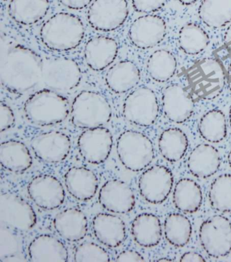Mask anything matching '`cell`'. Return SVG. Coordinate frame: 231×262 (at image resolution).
Wrapping results in <instances>:
<instances>
[{"label": "cell", "mask_w": 231, "mask_h": 262, "mask_svg": "<svg viewBox=\"0 0 231 262\" xmlns=\"http://www.w3.org/2000/svg\"><path fill=\"white\" fill-rule=\"evenodd\" d=\"M44 61L32 49L13 40H0V82L8 92L22 95L42 80Z\"/></svg>", "instance_id": "1"}, {"label": "cell", "mask_w": 231, "mask_h": 262, "mask_svg": "<svg viewBox=\"0 0 231 262\" xmlns=\"http://www.w3.org/2000/svg\"><path fill=\"white\" fill-rule=\"evenodd\" d=\"M226 74L218 59L205 57L194 62L186 72V90L193 99L212 100L225 86Z\"/></svg>", "instance_id": "2"}, {"label": "cell", "mask_w": 231, "mask_h": 262, "mask_svg": "<svg viewBox=\"0 0 231 262\" xmlns=\"http://www.w3.org/2000/svg\"><path fill=\"white\" fill-rule=\"evenodd\" d=\"M40 38L47 49L57 52H66L77 48L84 38L85 28L75 14L59 12L43 25Z\"/></svg>", "instance_id": "3"}, {"label": "cell", "mask_w": 231, "mask_h": 262, "mask_svg": "<svg viewBox=\"0 0 231 262\" xmlns=\"http://www.w3.org/2000/svg\"><path fill=\"white\" fill-rule=\"evenodd\" d=\"M70 104L65 97L51 90L39 91L24 105L27 119L37 126H51L63 123L69 116Z\"/></svg>", "instance_id": "4"}, {"label": "cell", "mask_w": 231, "mask_h": 262, "mask_svg": "<svg viewBox=\"0 0 231 262\" xmlns=\"http://www.w3.org/2000/svg\"><path fill=\"white\" fill-rule=\"evenodd\" d=\"M112 109L108 100L100 93L84 91L74 99L71 108V121L80 129L102 127L109 122Z\"/></svg>", "instance_id": "5"}, {"label": "cell", "mask_w": 231, "mask_h": 262, "mask_svg": "<svg viewBox=\"0 0 231 262\" xmlns=\"http://www.w3.org/2000/svg\"><path fill=\"white\" fill-rule=\"evenodd\" d=\"M116 149L121 164L133 172L144 170L155 158L154 146L151 140L139 132H123L117 139Z\"/></svg>", "instance_id": "6"}, {"label": "cell", "mask_w": 231, "mask_h": 262, "mask_svg": "<svg viewBox=\"0 0 231 262\" xmlns=\"http://www.w3.org/2000/svg\"><path fill=\"white\" fill-rule=\"evenodd\" d=\"M125 120L140 127L153 125L160 115V104L156 93L147 86H140L125 98L123 106Z\"/></svg>", "instance_id": "7"}, {"label": "cell", "mask_w": 231, "mask_h": 262, "mask_svg": "<svg viewBox=\"0 0 231 262\" xmlns=\"http://www.w3.org/2000/svg\"><path fill=\"white\" fill-rule=\"evenodd\" d=\"M82 78L77 61L68 57H51L44 61L42 81L49 90L67 92L77 88Z\"/></svg>", "instance_id": "8"}, {"label": "cell", "mask_w": 231, "mask_h": 262, "mask_svg": "<svg viewBox=\"0 0 231 262\" xmlns=\"http://www.w3.org/2000/svg\"><path fill=\"white\" fill-rule=\"evenodd\" d=\"M200 243L210 257L220 258L231 252V222L222 215L212 216L202 223Z\"/></svg>", "instance_id": "9"}, {"label": "cell", "mask_w": 231, "mask_h": 262, "mask_svg": "<svg viewBox=\"0 0 231 262\" xmlns=\"http://www.w3.org/2000/svg\"><path fill=\"white\" fill-rule=\"evenodd\" d=\"M0 221L12 230L25 232L36 226L37 216L32 205L23 198L6 192L0 197Z\"/></svg>", "instance_id": "10"}, {"label": "cell", "mask_w": 231, "mask_h": 262, "mask_svg": "<svg viewBox=\"0 0 231 262\" xmlns=\"http://www.w3.org/2000/svg\"><path fill=\"white\" fill-rule=\"evenodd\" d=\"M129 14L126 0H94L88 11V20L94 30L111 32L120 28Z\"/></svg>", "instance_id": "11"}, {"label": "cell", "mask_w": 231, "mask_h": 262, "mask_svg": "<svg viewBox=\"0 0 231 262\" xmlns=\"http://www.w3.org/2000/svg\"><path fill=\"white\" fill-rule=\"evenodd\" d=\"M174 186V176L170 169L156 165L144 171L140 177V195L150 204H162L166 201Z\"/></svg>", "instance_id": "12"}, {"label": "cell", "mask_w": 231, "mask_h": 262, "mask_svg": "<svg viewBox=\"0 0 231 262\" xmlns=\"http://www.w3.org/2000/svg\"><path fill=\"white\" fill-rule=\"evenodd\" d=\"M31 146L41 162L46 164H57L69 156L71 141L63 132L51 131L34 136L31 141Z\"/></svg>", "instance_id": "13"}, {"label": "cell", "mask_w": 231, "mask_h": 262, "mask_svg": "<svg viewBox=\"0 0 231 262\" xmlns=\"http://www.w3.org/2000/svg\"><path fill=\"white\" fill-rule=\"evenodd\" d=\"M167 34L166 20L156 14H146L134 20L129 31L132 44L141 49H151L164 41Z\"/></svg>", "instance_id": "14"}, {"label": "cell", "mask_w": 231, "mask_h": 262, "mask_svg": "<svg viewBox=\"0 0 231 262\" xmlns=\"http://www.w3.org/2000/svg\"><path fill=\"white\" fill-rule=\"evenodd\" d=\"M113 144L110 130L98 127L88 129L80 136L78 150L82 158L89 164H102L108 159Z\"/></svg>", "instance_id": "15"}, {"label": "cell", "mask_w": 231, "mask_h": 262, "mask_svg": "<svg viewBox=\"0 0 231 262\" xmlns=\"http://www.w3.org/2000/svg\"><path fill=\"white\" fill-rule=\"evenodd\" d=\"M29 195L39 208L52 210L60 207L65 200L61 181L50 174H40L33 179L28 187Z\"/></svg>", "instance_id": "16"}, {"label": "cell", "mask_w": 231, "mask_h": 262, "mask_svg": "<svg viewBox=\"0 0 231 262\" xmlns=\"http://www.w3.org/2000/svg\"><path fill=\"white\" fill-rule=\"evenodd\" d=\"M162 110L171 122L185 123L193 114V98L185 88L179 84L167 86L162 93Z\"/></svg>", "instance_id": "17"}, {"label": "cell", "mask_w": 231, "mask_h": 262, "mask_svg": "<svg viewBox=\"0 0 231 262\" xmlns=\"http://www.w3.org/2000/svg\"><path fill=\"white\" fill-rule=\"evenodd\" d=\"M98 201L107 211L117 214L129 213L136 204L133 189L118 179H111L102 185L99 191Z\"/></svg>", "instance_id": "18"}, {"label": "cell", "mask_w": 231, "mask_h": 262, "mask_svg": "<svg viewBox=\"0 0 231 262\" xmlns=\"http://www.w3.org/2000/svg\"><path fill=\"white\" fill-rule=\"evenodd\" d=\"M92 230L98 242L109 248H116L126 239V226L119 216L99 213L93 219Z\"/></svg>", "instance_id": "19"}, {"label": "cell", "mask_w": 231, "mask_h": 262, "mask_svg": "<svg viewBox=\"0 0 231 262\" xmlns=\"http://www.w3.org/2000/svg\"><path fill=\"white\" fill-rule=\"evenodd\" d=\"M119 46L115 39L107 36L94 37L84 47L86 64L94 71L109 67L116 59Z\"/></svg>", "instance_id": "20"}, {"label": "cell", "mask_w": 231, "mask_h": 262, "mask_svg": "<svg viewBox=\"0 0 231 262\" xmlns=\"http://www.w3.org/2000/svg\"><path fill=\"white\" fill-rule=\"evenodd\" d=\"M56 232L68 242H78L85 238L88 230L87 216L83 211L70 208L59 212L54 219Z\"/></svg>", "instance_id": "21"}, {"label": "cell", "mask_w": 231, "mask_h": 262, "mask_svg": "<svg viewBox=\"0 0 231 262\" xmlns=\"http://www.w3.org/2000/svg\"><path fill=\"white\" fill-rule=\"evenodd\" d=\"M221 156L214 146L201 144L195 146L187 161L189 172L199 179H208L219 170Z\"/></svg>", "instance_id": "22"}, {"label": "cell", "mask_w": 231, "mask_h": 262, "mask_svg": "<svg viewBox=\"0 0 231 262\" xmlns=\"http://www.w3.org/2000/svg\"><path fill=\"white\" fill-rule=\"evenodd\" d=\"M65 185L69 194L79 201L86 202L96 195L98 179L94 172L84 167H73L65 175Z\"/></svg>", "instance_id": "23"}, {"label": "cell", "mask_w": 231, "mask_h": 262, "mask_svg": "<svg viewBox=\"0 0 231 262\" xmlns=\"http://www.w3.org/2000/svg\"><path fill=\"white\" fill-rule=\"evenodd\" d=\"M140 72L133 61H119L109 68L105 75V82L109 90L115 94H124L139 83Z\"/></svg>", "instance_id": "24"}, {"label": "cell", "mask_w": 231, "mask_h": 262, "mask_svg": "<svg viewBox=\"0 0 231 262\" xmlns=\"http://www.w3.org/2000/svg\"><path fill=\"white\" fill-rule=\"evenodd\" d=\"M28 255L32 261H67L68 251L62 241L49 234H41L31 242Z\"/></svg>", "instance_id": "25"}, {"label": "cell", "mask_w": 231, "mask_h": 262, "mask_svg": "<svg viewBox=\"0 0 231 262\" xmlns=\"http://www.w3.org/2000/svg\"><path fill=\"white\" fill-rule=\"evenodd\" d=\"M0 164L10 172L22 173L32 167L33 158L23 142L8 140L0 145Z\"/></svg>", "instance_id": "26"}, {"label": "cell", "mask_w": 231, "mask_h": 262, "mask_svg": "<svg viewBox=\"0 0 231 262\" xmlns=\"http://www.w3.org/2000/svg\"><path fill=\"white\" fill-rule=\"evenodd\" d=\"M132 235L140 247L151 248L159 245L162 238V227L158 216L142 213L136 216L132 224Z\"/></svg>", "instance_id": "27"}, {"label": "cell", "mask_w": 231, "mask_h": 262, "mask_svg": "<svg viewBox=\"0 0 231 262\" xmlns=\"http://www.w3.org/2000/svg\"><path fill=\"white\" fill-rule=\"evenodd\" d=\"M49 6V0H10L8 14L17 24L32 26L46 16Z\"/></svg>", "instance_id": "28"}, {"label": "cell", "mask_w": 231, "mask_h": 262, "mask_svg": "<svg viewBox=\"0 0 231 262\" xmlns=\"http://www.w3.org/2000/svg\"><path fill=\"white\" fill-rule=\"evenodd\" d=\"M203 202L201 187L190 179H183L176 183L173 192V203L179 211L192 214L198 211Z\"/></svg>", "instance_id": "29"}, {"label": "cell", "mask_w": 231, "mask_h": 262, "mask_svg": "<svg viewBox=\"0 0 231 262\" xmlns=\"http://www.w3.org/2000/svg\"><path fill=\"white\" fill-rule=\"evenodd\" d=\"M158 146L165 160L175 163L184 158L189 147V139L182 129L170 127L161 134Z\"/></svg>", "instance_id": "30"}, {"label": "cell", "mask_w": 231, "mask_h": 262, "mask_svg": "<svg viewBox=\"0 0 231 262\" xmlns=\"http://www.w3.org/2000/svg\"><path fill=\"white\" fill-rule=\"evenodd\" d=\"M198 15L210 28H222L231 22V0H202Z\"/></svg>", "instance_id": "31"}, {"label": "cell", "mask_w": 231, "mask_h": 262, "mask_svg": "<svg viewBox=\"0 0 231 262\" xmlns=\"http://www.w3.org/2000/svg\"><path fill=\"white\" fill-rule=\"evenodd\" d=\"M177 59L172 53L161 49L152 53L148 59L146 70L150 78L158 82H166L174 76Z\"/></svg>", "instance_id": "32"}, {"label": "cell", "mask_w": 231, "mask_h": 262, "mask_svg": "<svg viewBox=\"0 0 231 262\" xmlns=\"http://www.w3.org/2000/svg\"><path fill=\"white\" fill-rule=\"evenodd\" d=\"M178 44L186 54H200L208 47L210 38L207 32L196 23H188L178 33Z\"/></svg>", "instance_id": "33"}, {"label": "cell", "mask_w": 231, "mask_h": 262, "mask_svg": "<svg viewBox=\"0 0 231 262\" xmlns=\"http://www.w3.org/2000/svg\"><path fill=\"white\" fill-rule=\"evenodd\" d=\"M198 130L206 141L211 143L222 142L227 135L225 115L219 109L208 111L200 119Z\"/></svg>", "instance_id": "34"}, {"label": "cell", "mask_w": 231, "mask_h": 262, "mask_svg": "<svg viewBox=\"0 0 231 262\" xmlns=\"http://www.w3.org/2000/svg\"><path fill=\"white\" fill-rule=\"evenodd\" d=\"M193 228L191 222L184 214H169L164 222V234L166 240L172 246L183 247L191 240Z\"/></svg>", "instance_id": "35"}, {"label": "cell", "mask_w": 231, "mask_h": 262, "mask_svg": "<svg viewBox=\"0 0 231 262\" xmlns=\"http://www.w3.org/2000/svg\"><path fill=\"white\" fill-rule=\"evenodd\" d=\"M209 201L212 208L222 213L231 212V175H220L210 186Z\"/></svg>", "instance_id": "36"}, {"label": "cell", "mask_w": 231, "mask_h": 262, "mask_svg": "<svg viewBox=\"0 0 231 262\" xmlns=\"http://www.w3.org/2000/svg\"><path fill=\"white\" fill-rule=\"evenodd\" d=\"M75 261H110V256L102 247L92 242H84L76 248Z\"/></svg>", "instance_id": "37"}, {"label": "cell", "mask_w": 231, "mask_h": 262, "mask_svg": "<svg viewBox=\"0 0 231 262\" xmlns=\"http://www.w3.org/2000/svg\"><path fill=\"white\" fill-rule=\"evenodd\" d=\"M167 0H132L134 9L140 13L151 14L166 5Z\"/></svg>", "instance_id": "38"}, {"label": "cell", "mask_w": 231, "mask_h": 262, "mask_svg": "<svg viewBox=\"0 0 231 262\" xmlns=\"http://www.w3.org/2000/svg\"><path fill=\"white\" fill-rule=\"evenodd\" d=\"M15 117L9 106L3 102L0 104V131L8 130L14 126Z\"/></svg>", "instance_id": "39"}, {"label": "cell", "mask_w": 231, "mask_h": 262, "mask_svg": "<svg viewBox=\"0 0 231 262\" xmlns=\"http://www.w3.org/2000/svg\"><path fill=\"white\" fill-rule=\"evenodd\" d=\"M145 260L142 255L138 251L133 249H126L117 255V261H144Z\"/></svg>", "instance_id": "40"}, {"label": "cell", "mask_w": 231, "mask_h": 262, "mask_svg": "<svg viewBox=\"0 0 231 262\" xmlns=\"http://www.w3.org/2000/svg\"><path fill=\"white\" fill-rule=\"evenodd\" d=\"M93 0H60L62 5L71 10H82L89 6Z\"/></svg>", "instance_id": "41"}, {"label": "cell", "mask_w": 231, "mask_h": 262, "mask_svg": "<svg viewBox=\"0 0 231 262\" xmlns=\"http://www.w3.org/2000/svg\"><path fill=\"white\" fill-rule=\"evenodd\" d=\"M181 261H206L205 258L199 253L189 251L181 256Z\"/></svg>", "instance_id": "42"}, {"label": "cell", "mask_w": 231, "mask_h": 262, "mask_svg": "<svg viewBox=\"0 0 231 262\" xmlns=\"http://www.w3.org/2000/svg\"><path fill=\"white\" fill-rule=\"evenodd\" d=\"M223 40L224 46L231 53V24L224 32Z\"/></svg>", "instance_id": "43"}, {"label": "cell", "mask_w": 231, "mask_h": 262, "mask_svg": "<svg viewBox=\"0 0 231 262\" xmlns=\"http://www.w3.org/2000/svg\"><path fill=\"white\" fill-rule=\"evenodd\" d=\"M227 81L228 88H229V90L231 92V61L229 66H228L227 70Z\"/></svg>", "instance_id": "44"}, {"label": "cell", "mask_w": 231, "mask_h": 262, "mask_svg": "<svg viewBox=\"0 0 231 262\" xmlns=\"http://www.w3.org/2000/svg\"><path fill=\"white\" fill-rule=\"evenodd\" d=\"M181 4L185 6L191 5V4H195L198 0H178Z\"/></svg>", "instance_id": "45"}, {"label": "cell", "mask_w": 231, "mask_h": 262, "mask_svg": "<svg viewBox=\"0 0 231 262\" xmlns=\"http://www.w3.org/2000/svg\"><path fill=\"white\" fill-rule=\"evenodd\" d=\"M172 259L168 258H161L158 259V261H172Z\"/></svg>", "instance_id": "46"}, {"label": "cell", "mask_w": 231, "mask_h": 262, "mask_svg": "<svg viewBox=\"0 0 231 262\" xmlns=\"http://www.w3.org/2000/svg\"><path fill=\"white\" fill-rule=\"evenodd\" d=\"M228 164H229V166L231 168V149L230 150L229 154H228Z\"/></svg>", "instance_id": "47"}, {"label": "cell", "mask_w": 231, "mask_h": 262, "mask_svg": "<svg viewBox=\"0 0 231 262\" xmlns=\"http://www.w3.org/2000/svg\"><path fill=\"white\" fill-rule=\"evenodd\" d=\"M229 123H230V127H231V108L230 109V112H229Z\"/></svg>", "instance_id": "48"}]
</instances>
